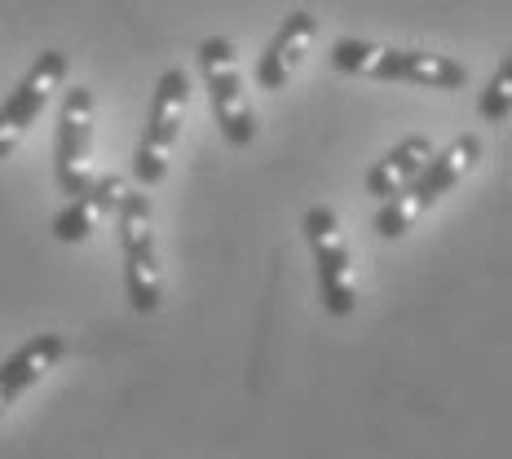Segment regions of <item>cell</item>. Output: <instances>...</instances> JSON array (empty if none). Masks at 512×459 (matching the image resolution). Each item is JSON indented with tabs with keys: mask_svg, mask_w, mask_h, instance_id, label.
Segmentation results:
<instances>
[{
	"mask_svg": "<svg viewBox=\"0 0 512 459\" xmlns=\"http://www.w3.org/2000/svg\"><path fill=\"white\" fill-rule=\"evenodd\" d=\"M482 159V137L477 133H464V137H455L446 151H433L429 159H424V168L415 173L407 186H398L389 199L380 204L376 212V230H380V239H402L415 221L429 212L442 195H451L455 186L464 181L468 168Z\"/></svg>",
	"mask_w": 512,
	"mask_h": 459,
	"instance_id": "6da1fadb",
	"label": "cell"
},
{
	"mask_svg": "<svg viewBox=\"0 0 512 459\" xmlns=\"http://www.w3.org/2000/svg\"><path fill=\"white\" fill-rule=\"evenodd\" d=\"M332 67L345 71V76L407 80V84H424V89H464L468 84V67L460 58H446V53H429V49H393L358 36L336 40Z\"/></svg>",
	"mask_w": 512,
	"mask_h": 459,
	"instance_id": "7a4b0ae2",
	"label": "cell"
},
{
	"mask_svg": "<svg viewBox=\"0 0 512 459\" xmlns=\"http://www.w3.org/2000/svg\"><path fill=\"white\" fill-rule=\"evenodd\" d=\"M115 226H120V248H124L128 301H133L137 314H155L164 305V274H159V248H155L146 190H124L120 208H115Z\"/></svg>",
	"mask_w": 512,
	"mask_h": 459,
	"instance_id": "3957f363",
	"label": "cell"
},
{
	"mask_svg": "<svg viewBox=\"0 0 512 459\" xmlns=\"http://www.w3.org/2000/svg\"><path fill=\"white\" fill-rule=\"evenodd\" d=\"M199 71H204V84H208V102H212V115H217V128L221 137L243 151V146L256 142V115L248 106V93H243V71H239V53L226 36H208L199 45Z\"/></svg>",
	"mask_w": 512,
	"mask_h": 459,
	"instance_id": "277c9868",
	"label": "cell"
},
{
	"mask_svg": "<svg viewBox=\"0 0 512 459\" xmlns=\"http://www.w3.org/2000/svg\"><path fill=\"white\" fill-rule=\"evenodd\" d=\"M305 239L314 252L318 270V296L332 318H349L358 309V283H354V256H349L345 230H340L336 208L314 204L305 212Z\"/></svg>",
	"mask_w": 512,
	"mask_h": 459,
	"instance_id": "5b68a950",
	"label": "cell"
},
{
	"mask_svg": "<svg viewBox=\"0 0 512 459\" xmlns=\"http://www.w3.org/2000/svg\"><path fill=\"white\" fill-rule=\"evenodd\" d=\"M190 102V80L186 71L173 67L164 71L155 84V98L151 111H146V128H142V142L133 151V177L142 186H159L168 177V159H173V146L181 137V115H186Z\"/></svg>",
	"mask_w": 512,
	"mask_h": 459,
	"instance_id": "8992f818",
	"label": "cell"
},
{
	"mask_svg": "<svg viewBox=\"0 0 512 459\" xmlns=\"http://www.w3.org/2000/svg\"><path fill=\"white\" fill-rule=\"evenodd\" d=\"M62 80H67V53L62 49H45L27 67V76L14 84V93L0 102V159L18 151V142L31 133V124L40 120V111L49 106L53 89Z\"/></svg>",
	"mask_w": 512,
	"mask_h": 459,
	"instance_id": "52a82bcc",
	"label": "cell"
},
{
	"mask_svg": "<svg viewBox=\"0 0 512 459\" xmlns=\"http://www.w3.org/2000/svg\"><path fill=\"white\" fill-rule=\"evenodd\" d=\"M89 151H93V93L76 84L62 98L58 115V159H53V173H58L62 195H80L84 181H89Z\"/></svg>",
	"mask_w": 512,
	"mask_h": 459,
	"instance_id": "ba28073f",
	"label": "cell"
},
{
	"mask_svg": "<svg viewBox=\"0 0 512 459\" xmlns=\"http://www.w3.org/2000/svg\"><path fill=\"white\" fill-rule=\"evenodd\" d=\"M62 354H67V340H62L58 332H40L0 362V415L14 407L23 393L36 389V384L62 362Z\"/></svg>",
	"mask_w": 512,
	"mask_h": 459,
	"instance_id": "9c48e42d",
	"label": "cell"
},
{
	"mask_svg": "<svg viewBox=\"0 0 512 459\" xmlns=\"http://www.w3.org/2000/svg\"><path fill=\"white\" fill-rule=\"evenodd\" d=\"M124 190H128L124 177H115V173L89 177L80 195H71V204L53 217V239H58V243H84L115 208H120Z\"/></svg>",
	"mask_w": 512,
	"mask_h": 459,
	"instance_id": "30bf717a",
	"label": "cell"
},
{
	"mask_svg": "<svg viewBox=\"0 0 512 459\" xmlns=\"http://www.w3.org/2000/svg\"><path fill=\"white\" fill-rule=\"evenodd\" d=\"M314 36H318V18L309 9H292L279 23V31H274V40L265 45L261 62H256V84L261 89H287V80L301 67L305 49L314 45Z\"/></svg>",
	"mask_w": 512,
	"mask_h": 459,
	"instance_id": "8fae6325",
	"label": "cell"
},
{
	"mask_svg": "<svg viewBox=\"0 0 512 459\" xmlns=\"http://www.w3.org/2000/svg\"><path fill=\"white\" fill-rule=\"evenodd\" d=\"M429 155H433V142H429V137H420V133L402 137V142L393 146L389 155L371 164V173H367V181H362V186H367V195L389 199L393 190L407 186V181H411L415 173H420L424 159H429Z\"/></svg>",
	"mask_w": 512,
	"mask_h": 459,
	"instance_id": "7c38bea8",
	"label": "cell"
},
{
	"mask_svg": "<svg viewBox=\"0 0 512 459\" xmlns=\"http://www.w3.org/2000/svg\"><path fill=\"white\" fill-rule=\"evenodd\" d=\"M482 115L490 124H504L512 115V58L499 62V71L490 76L486 93H482Z\"/></svg>",
	"mask_w": 512,
	"mask_h": 459,
	"instance_id": "4fadbf2b",
	"label": "cell"
}]
</instances>
